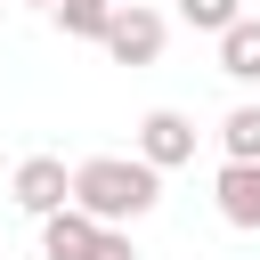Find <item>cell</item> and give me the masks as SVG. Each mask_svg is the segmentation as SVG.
Segmentation results:
<instances>
[{"label": "cell", "instance_id": "7a4b0ae2", "mask_svg": "<svg viewBox=\"0 0 260 260\" xmlns=\"http://www.w3.org/2000/svg\"><path fill=\"white\" fill-rule=\"evenodd\" d=\"M41 260H138V244L114 219H89L81 203L41 211Z\"/></svg>", "mask_w": 260, "mask_h": 260}, {"label": "cell", "instance_id": "277c9868", "mask_svg": "<svg viewBox=\"0 0 260 260\" xmlns=\"http://www.w3.org/2000/svg\"><path fill=\"white\" fill-rule=\"evenodd\" d=\"M8 195H16V211H57V203H73V171L57 162V154H24L16 162V179H8Z\"/></svg>", "mask_w": 260, "mask_h": 260}, {"label": "cell", "instance_id": "52a82bcc", "mask_svg": "<svg viewBox=\"0 0 260 260\" xmlns=\"http://www.w3.org/2000/svg\"><path fill=\"white\" fill-rule=\"evenodd\" d=\"M219 41V73L228 81H260V16H236L228 32H211Z\"/></svg>", "mask_w": 260, "mask_h": 260}, {"label": "cell", "instance_id": "5b68a950", "mask_svg": "<svg viewBox=\"0 0 260 260\" xmlns=\"http://www.w3.org/2000/svg\"><path fill=\"white\" fill-rule=\"evenodd\" d=\"M138 154H146L154 171H179V162H195V122H187L179 106H154V114L138 122Z\"/></svg>", "mask_w": 260, "mask_h": 260}, {"label": "cell", "instance_id": "7c38bea8", "mask_svg": "<svg viewBox=\"0 0 260 260\" xmlns=\"http://www.w3.org/2000/svg\"><path fill=\"white\" fill-rule=\"evenodd\" d=\"M106 8H114V0H106Z\"/></svg>", "mask_w": 260, "mask_h": 260}, {"label": "cell", "instance_id": "6da1fadb", "mask_svg": "<svg viewBox=\"0 0 260 260\" xmlns=\"http://www.w3.org/2000/svg\"><path fill=\"white\" fill-rule=\"evenodd\" d=\"M73 203L89 211V219H146L154 203H162V171L146 162V154H89V162H73Z\"/></svg>", "mask_w": 260, "mask_h": 260}, {"label": "cell", "instance_id": "8992f818", "mask_svg": "<svg viewBox=\"0 0 260 260\" xmlns=\"http://www.w3.org/2000/svg\"><path fill=\"white\" fill-rule=\"evenodd\" d=\"M211 203H219V219H228V228L260 236V162H236V154H228V171L211 179Z\"/></svg>", "mask_w": 260, "mask_h": 260}, {"label": "cell", "instance_id": "3957f363", "mask_svg": "<svg viewBox=\"0 0 260 260\" xmlns=\"http://www.w3.org/2000/svg\"><path fill=\"white\" fill-rule=\"evenodd\" d=\"M162 41H171V24H162L146 0H114V16H106V41H98V49H106L114 65H154V57H162Z\"/></svg>", "mask_w": 260, "mask_h": 260}, {"label": "cell", "instance_id": "8fae6325", "mask_svg": "<svg viewBox=\"0 0 260 260\" xmlns=\"http://www.w3.org/2000/svg\"><path fill=\"white\" fill-rule=\"evenodd\" d=\"M24 8H57V0H24Z\"/></svg>", "mask_w": 260, "mask_h": 260}, {"label": "cell", "instance_id": "ba28073f", "mask_svg": "<svg viewBox=\"0 0 260 260\" xmlns=\"http://www.w3.org/2000/svg\"><path fill=\"white\" fill-rule=\"evenodd\" d=\"M49 16H57L65 41H106V16H114V8H106V0H57Z\"/></svg>", "mask_w": 260, "mask_h": 260}, {"label": "cell", "instance_id": "30bf717a", "mask_svg": "<svg viewBox=\"0 0 260 260\" xmlns=\"http://www.w3.org/2000/svg\"><path fill=\"white\" fill-rule=\"evenodd\" d=\"M179 16H187L195 32H228V24L244 16V0H179Z\"/></svg>", "mask_w": 260, "mask_h": 260}, {"label": "cell", "instance_id": "9c48e42d", "mask_svg": "<svg viewBox=\"0 0 260 260\" xmlns=\"http://www.w3.org/2000/svg\"><path fill=\"white\" fill-rule=\"evenodd\" d=\"M219 146H228L236 162H260V106H236V114L219 122Z\"/></svg>", "mask_w": 260, "mask_h": 260}]
</instances>
